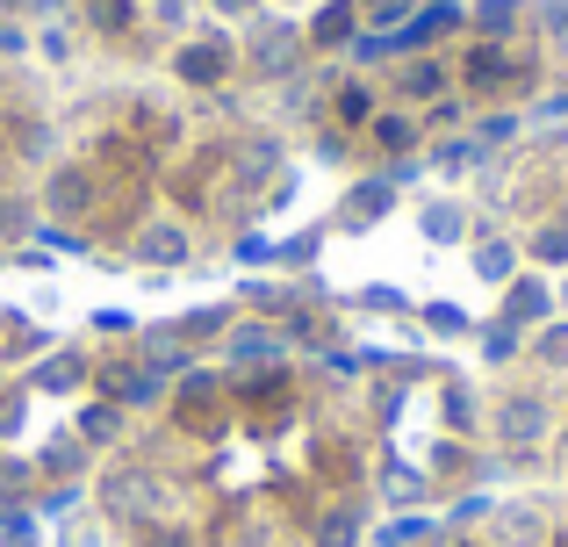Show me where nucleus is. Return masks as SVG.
<instances>
[{
  "instance_id": "obj_1",
  "label": "nucleus",
  "mask_w": 568,
  "mask_h": 547,
  "mask_svg": "<svg viewBox=\"0 0 568 547\" xmlns=\"http://www.w3.org/2000/svg\"><path fill=\"white\" fill-rule=\"evenodd\" d=\"M489 425H497V439L511 454H532L540 439H555V404H547L540 389H511V396H497Z\"/></svg>"
},
{
  "instance_id": "obj_2",
  "label": "nucleus",
  "mask_w": 568,
  "mask_h": 547,
  "mask_svg": "<svg viewBox=\"0 0 568 547\" xmlns=\"http://www.w3.org/2000/svg\"><path fill=\"white\" fill-rule=\"evenodd\" d=\"M101 497H109L115 511H130V519H159V511H173L166 476H152V468H115V476L101 483Z\"/></svg>"
},
{
  "instance_id": "obj_3",
  "label": "nucleus",
  "mask_w": 568,
  "mask_h": 547,
  "mask_svg": "<svg viewBox=\"0 0 568 547\" xmlns=\"http://www.w3.org/2000/svg\"><path fill=\"white\" fill-rule=\"evenodd\" d=\"M547 317H555V281L518 274L511 288H504V324H518V332H540Z\"/></svg>"
},
{
  "instance_id": "obj_4",
  "label": "nucleus",
  "mask_w": 568,
  "mask_h": 547,
  "mask_svg": "<svg viewBox=\"0 0 568 547\" xmlns=\"http://www.w3.org/2000/svg\"><path fill=\"white\" fill-rule=\"evenodd\" d=\"M489 540L497 547H540L547 540V511L532 505V497H511V505L489 511Z\"/></svg>"
},
{
  "instance_id": "obj_5",
  "label": "nucleus",
  "mask_w": 568,
  "mask_h": 547,
  "mask_svg": "<svg viewBox=\"0 0 568 547\" xmlns=\"http://www.w3.org/2000/svg\"><path fill=\"white\" fill-rule=\"evenodd\" d=\"M43 210L65 216V224L87 216V210H94V173H87V166H51V181H43Z\"/></svg>"
},
{
  "instance_id": "obj_6",
  "label": "nucleus",
  "mask_w": 568,
  "mask_h": 547,
  "mask_svg": "<svg viewBox=\"0 0 568 547\" xmlns=\"http://www.w3.org/2000/svg\"><path fill=\"white\" fill-rule=\"evenodd\" d=\"M468 260H475V281H489V288H511V281L526 274V245L518 239H483Z\"/></svg>"
},
{
  "instance_id": "obj_7",
  "label": "nucleus",
  "mask_w": 568,
  "mask_h": 547,
  "mask_svg": "<svg viewBox=\"0 0 568 547\" xmlns=\"http://www.w3.org/2000/svg\"><path fill=\"white\" fill-rule=\"evenodd\" d=\"M173 72H181L187 87H216L223 72H231V51H223V43H187V51H173Z\"/></svg>"
},
{
  "instance_id": "obj_8",
  "label": "nucleus",
  "mask_w": 568,
  "mask_h": 547,
  "mask_svg": "<svg viewBox=\"0 0 568 547\" xmlns=\"http://www.w3.org/2000/svg\"><path fill=\"white\" fill-rule=\"evenodd\" d=\"M138 260L144 267H181L187 260V231L181 224H144L138 231Z\"/></svg>"
},
{
  "instance_id": "obj_9",
  "label": "nucleus",
  "mask_w": 568,
  "mask_h": 547,
  "mask_svg": "<svg viewBox=\"0 0 568 547\" xmlns=\"http://www.w3.org/2000/svg\"><path fill=\"white\" fill-rule=\"evenodd\" d=\"M518 22H526V0H468V29H483L489 43H504Z\"/></svg>"
},
{
  "instance_id": "obj_10",
  "label": "nucleus",
  "mask_w": 568,
  "mask_h": 547,
  "mask_svg": "<svg viewBox=\"0 0 568 547\" xmlns=\"http://www.w3.org/2000/svg\"><path fill=\"white\" fill-rule=\"evenodd\" d=\"M260 361H281V332L274 324H237L231 332V367H260Z\"/></svg>"
},
{
  "instance_id": "obj_11",
  "label": "nucleus",
  "mask_w": 568,
  "mask_h": 547,
  "mask_svg": "<svg viewBox=\"0 0 568 547\" xmlns=\"http://www.w3.org/2000/svg\"><path fill=\"white\" fill-rule=\"evenodd\" d=\"M159 389H166V375H159L152 361H144V367H115V375H109V396H115V404H152Z\"/></svg>"
},
{
  "instance_id": "obj_12",
  "label": "nucleus",
  "mask_w": 568,
  "mask_h": 547,
  "mask_svg": "<svg viewBox=\"0 0 568 547\" xmlns=\"http://www.w3.org/2000/svg\"><path fill=\"white\" fill-rule=\"evenodd\" d=\"M526 353L547 367V375H568V317H547L540 332L526 338Z\"/></svg>"
},
{
  "instance_id": "obj_13",
  "label": "nucleus",
  "mask_w": 568,
  "mask_h": 547,
  "mask_svg": "<svg viewBox=\"0 0 568 547\" xmlns=\"http://www.w3.org/2000/svg\"><path fill=\"white\" fill-rule=\"evenodd\" d=\"M511 58H504V43H475V51H468V65H460V80H468V87H504V80H511Z\"/></svg>"
},
{
  "instance_id": "obj_14",
  "label": "nucleus",
  "mask_w": 568,
  "mask_h": 547,
  "mask_svg": "<svg viewBox=\"0 0 568 547\" xmlns=\"http://www.w3.org/2000/svg\"><path fill=\"white\" fill-rule=\"evenodd\" d=\"M446 80H454V72H446L439 58H410V65H403V101H439Z\"/></svg>"
},
{
  "instance_id": "obj_15",
  "label": "nucleus",
  "mask_w": 568,
  "mask_h": 547,
  "mask_svg": "<svg viewBox=\"0 0 568 547\" xmlns=\"http://www.w3.org/2000/svg\"><path fill=\"white\" fill-rule=\"evenodd\" d=\"M353 29H361V14H353V0H332V8L310 22V43H324V51H338V43H353Z\"/></svg>"
},
{
  "instance_id": "obj_16",
  "label": "nucleus",
  "mask_w": 568,
  "mask_h": 547,
  "mask_svg": "<svg viewBox=\"0 0 568 547\" xmlns=\"http://www.w3.org/2000/svg\"><path fill=\"white\" fill-rule=\"evenodd\" d=\"M388 210H396V181H388V173H382V181H361V188L346 195V216H353V224H367V216H388Z\"/></svg>"
},
{
  "instance_id": "obj_17",
  "label": "nucleus",
  "mask_w": 568,
  "mask_h": 547,
  "mask_svg": "<svg viewBox=\"0 0 568 547\" xmlns=\"http://www.w3.org/2000/svg\"><path fill=\"white\" fill-rule=\"evenodd\" d=\"M425 239L432 245H460L468 239V210H460V202H425Z\"/></svg>"
},
{
  "instance_id": "obj_18",
  "label": "nucleus",
  "mask_w": 568,
  "mask_h": 547,
  "mask_svg": "<svg viewBox=\"0 0 568 547\" xmlns=\"http://www.w3.org/2000/svg\"><path fill=\"white\" fill-rule=\"evenodd\" d=\"M526 260H540V267H568V224H561V216L526 239Z\"/></svg>"
},
{
  "instance_id": "obj_19",
  "label": "nucleus",
  "mask_w": 568,
  "mask_h": 547,
  "mask_svg": "<svg viewBox=\"0 0 568 547\" xmlns=\"http://www.w3.org/2000/svg\"><path fill=\"white\" fill-rule=\"evenodd\" d=\"M367 130H375V144H382L388 159H403V152H410V144H417V123H410V115H375V123H367Z\"/></svg>"
},
{
  "instance_id": "obj_20",
  "label": "nucleus",
  "mask_w": 568,
  "mask_h": 547,
  "mask_svg": "<svg viewBox=\"0 0 568 547\" xmlns=\"http://www.w3.org/2000/svg\"><path fill=\"white\" fill-rule=\"evenodd\" d=\"M518 353H526V338H518V324H489V332H483V361L489 367H504V361H518Z\"/></svg>"
},
{
  "instance_id": "obj_21",
  "label": "nucleus",
  "mask_w": 568,
  "mask_h": 547,
  "mask_svg": "<svg viewBox=\"0 0 568 547\" xmlns=\"http://www.w3.org/2000/svg\"><path fill=\"white\" fill-rule=\"evenodd\" d=\"M475 159H483V144H475V138H446V144H432V166H439V173H468Z\"/></svg>"
},
{
  "instance_id": "obj_22",
  "label": "nucleus",
  "mask_w": 568,
  "mask_h": 547,
  "mask_svg": "<svg viewBox=\"0 0 568 547\" xmlns=\"http://www.w3.org/2000/svg\"><path fill=\"white\" fill-rule=\"evenodd\" d=\"M29 224H37V202L29 195H0V239H22Z\"/></svg>"
},
{
  "instance_id": "obj_23",
  "label": "nucleus",
  "mask_w": 568,
  "mask_h": 547,
  "mask_svg": "<svg viewBox=\"0 0 568 547\" xmlns=\"http://www.w3.org/2000/svg\"><path fill=\"white\" fill-rule=\"evenodd\" d=\"M475 418H483V411H475V389L454 382V389H446V425H454V433H475Z\"/></svg>"
},
{
  "instance_id": "obj_24",
  "label": "nucleus",
  "mask_w": 568,
  "mask_h": 547,
  "mask_svg": "<svg viewBox=\"0 0 568 547\" xmlns=\"http://www.w3.org/2000/svg\"><path fill=\"white\" fill-rule=\"evenodd\" d=\"M80 433L94 439V447H101V439H115V433H123V404H94V411L80 418Z\"/></svg>"
},
{
  "instance_id": "obj_25",
  "label": "nucleus",
  "mask_w": 568,
  "mask_h": 547,
  "mask_svg": "<svg viewBox=\"0 0 568 547\" xmlns=\"http://www.w3.org/2000/svg\"><path fill=\"white\" fill-rule=\"evenodd\" d=\"M353 540H361V511H338L317 526V547H353Z\"/></svg>"
},
{
  "instance_id": "obj_26",
  "label": "nucleus",
  "mask_w": 568,
  "mask_h": 547,
  "mask_svg": "<svg viewBox=\"0 0 568 547\" xmlns=\"http://www.w3.org/2000/svg\"><path fill=\"white\" fill-rule=\"evenodd\" d=\"M338 115H346V123H375V94H367L361 80L338 87Z\"/></svg>"
},
{
  "instance_id": "obj_27",
  "label": "nucleus",
  "mask_w": 568,
  "mask_h": 547,
  "mask_svg": "<svg viewBox=\"0 0 568 547\" xmlns=\"http://www.w3.org/2000/svg\"><path fill=\"white\" fill-rule=\"evenodd\" d=\"M540 29L555 51H568V0H540Z\"/></svg>"
},
{
  "instance_id": "obj_28",
  "label": "nucleus",
  "mask_w": 568,
  "mask_h": 547,
  "mask_svg": "<svg viewBox=\"0 0 568 547\" xmlns=\"http://www.w3.org/2000/svg\"><path fill=\"white\" fill-rule=\"evenodd\" d=\"M518 138V115H483L475 123V144H511Z\"/></svg>"
},
{
  "instance_id": "obj_29",
  "label": "nucleus",
  "mask_w": 568,
  "mask_h": 547,
  "mask_svg": "<svg viewBox=\"0 0 568 547\" xmlns=\"http://www.w3.org/2000/svg\"><path fill=\"white\" fill-rule=\"evenodd\" d=\"M37 382H43V389H72V382H80V361H72V353H65V361H43Z\"/></svg>"
},
{
  "instance_id": "obj_30",
  "label": "nucleus",
  "mask_w": 568,
  "mask_h": 547,
  "mask_svg": "<svg viewBox=\"0 0 568 547\" xmlns=\"http://www.w3.org/2000/svg\"><path fill=\"white\" fill-rule=\"evenodd\" d=\"M425 324H432V332H468V317H460L454 303H432V310H425Z\"/></svg>"
},
{
  "instance_id": "obj_31",
  "label": "nucleus",
  "mask_w": 568,
  "mask_h": 547,
  "mask_svg": "<svg viewBox=\"0 0 568 547\" xmlns=\"http://www.w3.org/2000/svg\"><path fill=\"white\" fill-rule=\"evenodd\" d=\"M80 462H87V454L72 447V439H58V447H51V462H43V468H51V476H72V468H80Z\"/></svg>"
},
{
  "instance_id": "obj_32",
  "label": "nucleus",
  "mask_w": 568,
  "mask_h": 547,
  "mask_svg": "<svg viewBox=\"0 0 568 547\" xmlns=\"http://www.w3.org/2000/svg\"><path fill=\"white\" fill-rule=\"evenodd\" d=\"M29 51V29L22 22H0V58H22Z\"/></svg>"
},
{
  "instance_id": "obj_33",
  "label": "nucleus",
  "mask_w": 568,
  "mask_h": 547,
  "mask_svg": "<svg viewBox=\"0 0 568 547\" xmlns=\"http://www.w3.org/2000/svg\"><path fill=\"white\" fill-rule=\"evenodd\" d=\"M37 43H43V58H65V51H72V29H65V22H51Z\"/></svg>"
},
{
  "instance_id": "obj_34",
  "label": "nucleus",
  "mask_w": 568,
  "mask_h": 547,
  "mask_svg": "<svg viewBox=\"0 0 568 547\" xmlns=\"http://www.w3.org/2000/svg\"><path fill=\"white\" fill-rule=\"evenodd\" d=\"M223 324H231V317H223V310H194V317L181 324V332H223Z\"/></svg>"
},
{
  "instance_id": "obj_35",
  "label": "nucleus",
  "mask_w": 568,
  "mask_h": 547,
  "mask_svg": "<svg viewBox=\"0 0 568 547\" xmlns=\"http://www.w3.org/2000/svg\"><path fill=\"white\" fill-rule=\"evenodd\" d=\"M555 462H561V468H568V418H561V425H555Z\"/></svg>"
},
{
  "instance_id": "obj_36",
  "label": "nucleus",
  "mask_w": 568,
  "mask_h": 547,
  "mask_svg": "<svg viewBox=\"0 0 568 547\" xmlns=\"http://www.w3.org/2000/svg\"><path fill=\"white\" fill-rule=\"evenodd\" d=\"M555 303H561V317H568V274L555 281Z\"/></svg>"
},
{
  "instance_id": "obj_37",
  "label": "nucleus",
  "mask_w": 568,
  "mask_h": 547,
  "mask_svg": "<svg viewBox=\"0 0 568 547\" xmlns=\"http://www.w3.org/2000/svg\"><path fill=\"white\" fill-rule=\"evenodd\" d=\"M216 8H223V14H245V8H252V0H216Z\"/></svg>"
},
{
  "instance_id": "obj_38",
  "label": "nucleus",
  "mask_w": 568,
  "mask_h": 547,
  "mask_svg": "<svg viewBox=\"0 0 568 547\" xmlns=\"http://www.w3.org/2000/svg\"><path fill=\"white\" fill-rule=\"evenodd\" d=\"M555 109H568V94H561V101H555Z\"/></svg>"
},
{
  "instance_id": "obj_39",
  "label": "nucleus",
  "mask_w": 568,
  "mask_h": 547,
  "mask_svg": "<svg viewBox=\"0 0 568 547\" xmlns=\"http://www.w3.org/2000/svg\"><path fill=\"white\" fill-rule=\"evenodd\" d=\"M561 224H568V202H561Z\"/></svg>"
},
{
  "instance_id": "obj_40",
  "label": "nucleus",
  "mask_w": 568,
  "mask_h": 547,
  "mask_svg": "<svg viewBox=\"0 0 568 547\" xmlns=\"http://www.w3.org/2000/svg\"><path fill=\"white\" fill-rule=\"evenodd\" d=\"M561 511H568V497H561Z\"/></svg>"
}]
</instances>
